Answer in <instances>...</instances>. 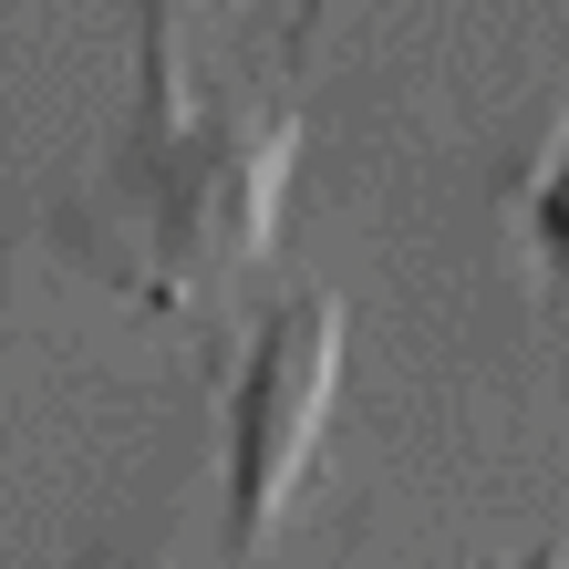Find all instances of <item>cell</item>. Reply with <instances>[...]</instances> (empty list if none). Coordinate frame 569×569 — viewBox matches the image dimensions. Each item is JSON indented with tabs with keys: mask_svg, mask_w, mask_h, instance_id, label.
<instances>
[{
	"mask_svg": "<svg viewBox=\"0 0 569 569\" xmlns=\"http://www.w3.org/2000/svg\"><path fill=\"white\" fill-rule=\"evenodd\" d=\"M342 383V311L321 290L280 300L270 321L249 331V362L228 383V435H218V487H228V539H259L280 518L290 477L311 466L321 405Z\"/></svg>",
	"mask_w": 569,
	"mask_h": 569,
	"instance_id": "6da1fadb",
	"label": "cell"
},
{
	"mask_svg": "<svg viewBox=\"0 0 569 569\" xmlns=\"http://www.w3.org/2000/svg\"><path fill=\"white\" fill-rule=\"evenodd\" d=\"M518 218H528V239L549 249V270H569V136H559V146L539 156V177H528Z\"/></svg>",
	"mask_w": 569,
	"mask_h": 569,
	"instance_id": "7a4b0ae2",
	"label": "cell"
}]
</instances>
